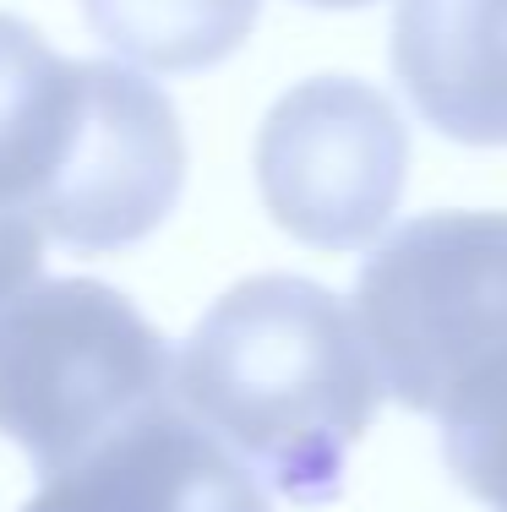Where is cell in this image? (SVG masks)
I'll list each match as a JSON object with an SVG mask.
<instances>
[{"label": "cell", "instance_id": "obj_6", "mask_svg": "<svg viewBox=\"0 0 507 512\" xmlns=\"http://www.w3.org/2000/svg\"><path fill=\"white\" fill-rule=\"evenodd\" d=\"M22 512H273L224 442L175 404L131 420L88 458L50 474Z\"/></svg>", "mask_w": 507, "mask_h": 512}, {"label": "cell", "instance_id": "obj_7", "mask_svg": "<svg viewBox=\"0 0 507 512\" xmlns=\"http://www.w3.org/2000/svg\"><path fill=\"white\" fill-rule=\"evenodd\" d=\"M393 71L442 137L507 142V0H398Z\"/></svg>", "mask_w": 507, "mask_h": 512}, {"label": "cell", "instance_id": "obj_2", "mask_svg": "<svg viewBox=\"0 0 507 512\" xmlns=\"http://www.w3.org/2000/svg\"><path fill=\"white\" fill-rule=\"evenodd\" d=\"M169 376L164 333L110 284H33L0 316V436L28 453L39 480L175 404Z\"/></svg>", "mask_w": 507, "mask_h": 512}, {"label": "cell", "instance_id": "obj_11", "mask_svg": "<svg viewBox=\"0 0 507 512\" xmlns=\"http://www.w3.org/2000/svg\"><path fill=\"white\" fill-rule=\"evenodd\" d=\"M39 262H44V235L28 224V218L0 213V316H6V306L22 295V289H33Z\"/></svg>", "mask_w": 507, "mask_h": 512}, {"label": "cell", "instance_id": "obj_12", "mask_svg": "<svg viewBox=\"0 0 507 512\" xmlns=\"http://www.w3.org/2000/svg\"><path fill=\"white\" fill-rule=\"evenodd\" d=\"M306 6H333V11H344V6H371V0H306Z\"/></svg>", "mask_w": 507, "mask_h": 512}, {"label": "cell", "instance_id": "obj_10", "mask_svg": "<svg viewBox=\"0 0 507 512\" xmlns=\"http://www.w3.org/2000/svg\"><path fill=\"white\" fill-rule=\"evenodd\" d=\"M453 480L491 512H507V355L480 365L437 409Z\"/></svg>", "mask_w": 507, "mask_h": 512}, {"label": "cell", "instance_id": "obj_9", "mask_svg": "<svg viewBox=\"0 0 507 512\" xmlns=\"http://www.w3.org/2000/svg\"><path fill=\"white\" fill-rule=\"evenodd\" d=\"M88 28L142 71H208L257 28L262 0H82Z\"/></svg>", "mask_w": 507, "mask_h": 512}, {"label": "cell", "instance_id": "obj_3", "mask_svg": "<svg viewBox=\"0 0 507 512\" xmlns=\"http://www.w3.org/2000/svg\"><path fill=\"white\" fill-rule=\"evenodd\" d=\"M355 322L382 393L415 414L507 355V213L398 224L355 278Z\"/></svg>", "mask_w": 507, "mask_h": 512}, {"label": "cell", "instance_id": "obj_1", "mask_svg": "<svg viewBox=\"0 0 507 512\" xmlns=\"http://www.w3.org/2000/svg\"><path fill=\"white\" fill-rule=\"evenodd\" d=\"M169 398L289 502H333L382 376L333 289L289 273L235 284L186 338Z\"/></svg>", "mask_w": 507, "mask_h": 512}, {"label": "cell", "instance_id": "obj_4", "mask_svg": "<svg viewBox=\"0 0 507 512\" xmlns=\"http://www.w3.org/2000/svg\"><path fill=\"white\" fill-rule=\"evenodd\" d=\"M409 131L371 82L311 77L257 131V186L284 235L317 251H355L398 213Z\"/></svg>", "mask_w": 507, "mask_h": 512}, {"label": "cell", "instance_id": "obj_5", "mask_svg": "<svg viewBox=\"0 0 507 512\" xmlns=\"http://www.w3.org/2000/svg\"><path fill=\"white\" fill-rule=\"evenodd\" d=\"M186 186V137L175 104L142 71L88 60V109L39 235L77 251H120L164 224Z\"/></svg>", "mask_w": 507, "mask_h": 512}, {"label": "cell", "instance_id": "obj_8", "mask_svg": "<svg viewBox=\"0 0 507 512\" xmlns=\"http://www.w3.org/2000/svg\"><path fill=\"white\" fill-rule=\"evenodd\" d=\"M88 109V60H66L39 28L0 11V213L39 218ZM39 229V224H33Z\"/></svg>", "mask_w": 507, "mask_h": 512}]
</instances>
